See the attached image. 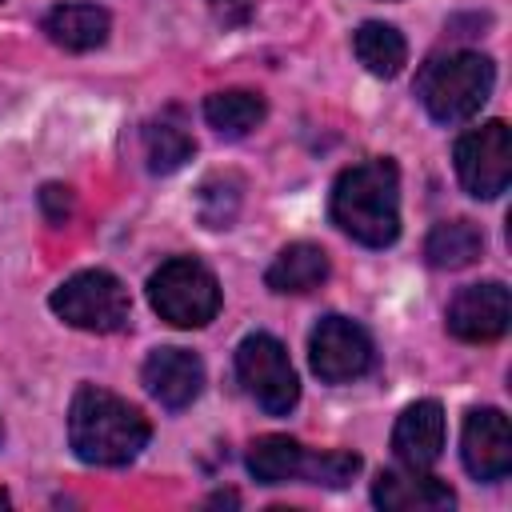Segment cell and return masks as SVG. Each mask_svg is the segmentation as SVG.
Returning <instances> with one entry per match:
<instances>
[{"label": "cell", "instance_id": "9", "mask_svg": "<svg viewBox=\"0 0 512 512\" xmlns=\"http://www.w3.org/2000/svg\"><path fill=\"white\" fill-rule=\"evenodd\" d=\"M508 320H512V296L500 280H484V284H468L452 296L448 304V332L464 344H488V340H500L508 332Z\"/></svg>", "mask_w": 512, "mask_h": 512}, {"label": "cell", "instance_id": "23", "mask_svg": "<svg viewBox=\"0 0 512 512\" xmlns=\"http://www.w3.org/2000/svg\"><path fill=\"white\" fill-rule=\"evenodd\" d=\"M40 212L48 216V224H64L72 216V188L68 184H44L40 188Z\"/></svg>", "mask_w": 512, "mask_h": 512}, {"label": "cell", "instance_id": "19", "mask_svg": "<svg viewBox=\"0 0 512 512\" xmlns=\"http://www.w3.org/2000/svg\"><path fill=\"white\" fill-rule=\"evenodd\" d=\"M196 152L192 132L184 128V120L176 112H160L148 128H144V160L156 176H168L176 168H184Z\"/></svg>", "mask_w": 512, "mask_h": 512}, {"label": "cell", "instance_id": "4", "mask_svg": "<svg viewBox=\"0 0 512 512\" xmlns=\"http://www.w3.org/2000/svg\"><path fill=\"white\" fill-rule=\"evenodd\" d=\"M148 304L172 328H204L220 312V284L196 256H172L148 276Z\"/></svg>", "mask_w": 512, "mask_h": 512}, {"label": "cell", "instance_id": "17", "mask_svg": "<svg viewBox=\"0 0 512 512\" xmlns=\"http://www.w3.org/2000/svg\"><path fill=\"white\" fill-rule=\"evenodd\" d=\"M480 252H484V232L472 220H440V224H432V232L424 240L428 264L432 268H444V272H456V268L476 264Z\"/></svg>", "mask_w": 512, "mask_h": 512}, {"label": "cell", "instance_id": "22", "mask_svg": "<svg viewBox=\"0 0 512 512\" xmlns=\"http://www.w3.org/2000/svg\"><path fill=\"white\" fill-rule=\"evenodd\" d=\"M356 472H360V456H356V452H340V448H332V452H316V456H312V476H308V484L344 488Z\"/></svg>", "mask_w": 512, "mask_h": 512}, {"label": "cell", "instance_id": "20", "mask_svg": "<svg viewBox=\"0 0 512 512\" xmlns=\"http://www.w3.org/2000/svg\"><path fill=\"white\" fill-rule=\"evenodd\" d=\"M264 96L260 92H248V88H224V92H212L204 100V120L228 136V140H240L248 136L260 120H264Z\"/></svg>", "mask_w": 512, "mask_h": 512}, {"label": "cell", "instance_id": "10", "mask_svg": "<svg viewBox=\"0 0 512 512\" xmlns=\"http://www.w3.org/2000/svg\"><path fill=\"white\" fill-rule=\"evenodd\" d=\"M460 456H464V468L476 480H484V484L504 480L512 472V428H508V416L500 408H472L464 416Z\"/></svg>", "mask_w": 512, "mask_h": 512}, {"label": "cell", "instance_id": "6", "mask_svg": "<svg viewBox=\"0 0 512 512\" xmlns=\"http://www.w3.org/2000/svg\"><path fill=\"white\" fill-rule=\"evenodd\" d=\"M236 376H240L244 392L268 416H288L300 400V380H296V368L288 360V348L268 332H252V336L240 340Z\"/></svg>", "mask_w": 512, "mask_h": 512}, {"label": "cell", "instance_id": "21", "mask_svg": "<svg viewBox=\"0 0 512 512\" xmlns=\"http://www.w3.org/2000/svg\"><path fill=\"white\" fill-rule=\"evenodd\" d=\"M240 212V180L236 176H212L200 184V220L208 228H228Z\"/></svg>", "mask_w": 512, "mask_h": 512}, {"label": "cell", "instance_id": "16", "mask_svg": "<svg viewBox=\"0 0 512 512\" xmlns=\"http://www.w3.org/2000/svg\"><path fill=\"white\" fill-rule=\"evenodd\" d=\"M112 16L100 4H56L44 16V32L64 52H92L108 40Z\"/></svg>", "mask_w": 512, "mask_h": 512}, {"label": "cell", "instance_id": "3", "mask_svg": "<svg viewBox=\"0 0 512 512\" xmlns=\"http://www.w3.org/2000/svg\"><path fill=\"white\" fill-rule=\"evenodd\" d=\"M492 84H496L492 60L484 52L460 48L448 56H432L420 68L416 96L436 124H460L484 108V100L492 96Z\"/></svg>", "mask_w": 512, "mask_h": 512}, {"label": "cell", "instance_id": "11", "mask_svg": "<svg viewBox=\"0 0 512 512\" xmlns=\"http://www.w3.org/2000/svg\"><path fill=\"white\" fill-rule=\"evenodd\" d=\"M372 504L384 512H444L456 504V492L428 468H388L372 484Z\"/></svg>", "mask_w": 512, "mask_h": 512}, {"label": "cell", "instance_id": "5", "mask_svg": "<svg viewBox=\"0 0 512 512\" xmlns=\"http://www.w3.org/2000/svg\"><path fill=\"white\" fill-rule=\"evenodd\" d=\"M52 312L80 328V332H96V336H108V332H124L128 320H132V300H128V288L104 272V268H84L76 276H68L56 292H52Z\"/></svg>", "mask_w": 512, "mask_h": 512}, {"label": "cell", "instance_id": "18", "mask_svg": "<svg viewBox=\"0 0 512 512\" xmlns=\"http://www.w3.org/2000/svg\"><path fill=\"white\" fill-rule=\"evenodd\" d=\"M352 48H356V60L372 72V76H400V68L408 64V44L404 36L384 24V20H364L356 32H352Z\"/></svg>", "mask_w": 512, "mask_h": 512}, {"label": "cell", "instance_id": "15", "mask_svg": "<svg viewBox=\"0 0 512 512\" xmlns=\"http://www.w3.org/2000/svg\"><path fill=\"white\" fill-rule=\"evenodd\" d=\"M312 456L300 440L292 436H260L248 444V472L260 480V484H288V480H308L312 476Z\"/></svg>", "mask_w": 512, "mask_h": 512}, {"label": "cell", "instance_id": "14", "mask_svg": "<svg viewBox=\"0 0 512 512\" xmlns=\"http://www.w3.org/2000/svg\"><path fill=\"white\" fill-rule=\"evenodd\" d=\"M332 264H328V252L320 244H308V240H296L288 248L276 252V260L268 264L264 272V284L280 296H300V292H312L328 280Z\"/></svg>", "mask_w": 512, "mask_h": 512}, {"label": "cell", "instance_id": "1", "mask_svg": "<svg viewBox=\"0 0 512 512\" xmlns=\"http://www.w3.org/2000/svg\"><path fill=\"white\" fill-rule=\"evenodd\" d=\"M148 440H152V424L136 404L96 384L76 388L68 408V444L84 464L120 468L136 460Z\"/></svg>", "mask_w": 512, "mask_h": 512}, {"label": "cell", "instance_id": "2", "mask_svg": "<svg viewBox=\"0 0 512 512\" xmlns=\"http://www.w3.org/2000/svg\"><path fill=\"white\" fill-rule=\"evenodd\" d=\"M332 224L364 248H388L400 236V172L388 156L344 168L328 200Z\"/></svg>", "mask_w": 512, "mask_h": 512}, {"label": "cell", "instance_id": "7", "mask_svg": "<svg viewBox=\"0 0 512 512\" xmlns=\"http://www.w3.org/2000/svg\"><path fill=\"white\" fill-rule=\"evenodd\" d=\"M456 176L468 196L496 200L512 180V132L504 120H488L456 140Z\"/></svg>", "mask_w": 512, "mask_h": 512}, {"label": "cell", "instance_id": "13", "mask_svg": "<svg viewBox=\"0 0 512 512\" xmlns=\"http://www.w3.org/2000/svg\"><path fill=\"white\" fill-rule=\"evenodd\" d=\"M392 452L404 468H432L444 452V408L440 400H416L396 416Z\"/></svg>", "mask_w": 512, "mask_h": 512}, {"label": "cell", "instance_id": "24", "mask_svg": "<svg viewBox=\"0 0 512 512\" xmlns=\"http://www.w3.org/2000/svg\"><path fill=\"white\" fill-rule=\"evenodd\" d=\"M0 508H8V492L4 488H0Z\"/></svg>", "mask_w": 512, "mask_h": 512}, {"label": "cell", "instance_id": "8", "mask_svg": "<svg viewBox=\"0 0 512 512\" xmlns=\"http://www.w3.org/2000/svg\"><path fill=\"white\" fill-rule=\"evenodd\" d=\"M308 360L324 384H348V380H360L376 364V348H372V336L356 320L332 312L312 328Z\"/></svg>", "mask_w": 512, "mask_h": 512}, {"label": "cell", "instance_id": "12", "mask_svg": "<svg viewBox=\"0 0 512 512\" xmlns=\"http://www.w3.org/2000/svg\"><path fill=\"white\" fill-rule=\"evenodd\" d=\"M140 376L164 408H188L204 392V364L188 348H152Z\"/></svg>", "mask_w": 512, "mask_h": 512}, {"label": "cell", "instance_id": "25", "mask_svg": "<svg viewBox=\"0 0 512 512\" xmlns=\"http://www.w3.org/2000/svg\"><path fill=\"white\" fill-rule=\"evenodd\" d=\"M212 4H232V0H212Z\"/></svg>", "mask_w": 512, "mask_h": 512}]
</instances>
